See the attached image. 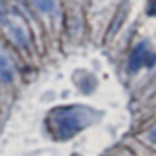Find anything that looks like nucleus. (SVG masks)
<instances>
[{
  "label": "nucleus",
  "mask_w": 156,
  "mask_h": 156,
  "mask_svg": "<svg viewBox=\"0 0 156 156\" xmlns=\"http://www.w3.org/2000/svg\"><path fill=\"white\" fill-rule=\"evenodd\" d=\"M34 5L46 14H52L57 9V0H32Z\"/></svg>",
  "instance_id": "39448f33"
},
{
  "label": "nucleus",
  "mask_w": 156,
  "mask_h": 156,
  "mask_svg": "<svg viewBox=\"0 0 156 156\" xmlns=\"http://www.w3.org/2000/svg\"><path fill=\"white\" fill-rule=\"evenodd\" d=\"M148 58H151V54H150V49L147 48V44H144V43L138 44L130 57V69L136 70L138 67L144 66L148 61Z\"/></svg>",
  "instance_id": "7ed1b4c3"
},
{
  "label": "nucleus",
  "mask_w": 156,
  "mask_h": 156,
  "mask_svg": "<svg viewBox=\"0 0 156 156\" xmlns=\"http://www.w3.org/2000/svg\"><path fill=\"white\" fill-rule=\"evenodd\" d=\"M8 25H9V32L12 34L14 40L19 41L20 44H26L29 38V32L26 29L25 20L19 16H11L8 19Z\"/></svg>",
  "instance_id": "f03ea898"
},
{
  "label": "nucleus",
  "mask_w": 156,
  "mask_h": 156,
  "mask_svg": "<svg viewBox=\"0 0 156 156\" xmlns=\"http://www.w3.org/2000/svg\"><path fill=\"white\" fill-rule=\"evenodd\" d=\"M97 119V113L83 106H64L49 115V129L57 139H67Z\"/></svg>",
  "instance_id": "f257e3e1"
},
{
  "label": "nucleus",
  "mask_w": 156,
  "mask_h": 156,
  "mask_svg": "<svg viewBox=\"0 0 156 156\" xmlns=\"http://www.w3.org/2000/svg\"><path fill=\"white\" fill-rule=\"evenodd\" d=\"M148 138H150V141L153 142V144H156V126L150 130V133H148Z\"/></svg>",
  "instance_id": "423d86ee"
},
{
  "label": "nucleus",
  "mask_w": 156,
  "mask_h": 156,
  "mask_svg": "<svg viewBox=\"0 0 156 156\" xmlns=\"http://www.w3.org/2000/svg\"><path fill=\"white\" fill-rule=\"evenodd\" d=\"M151 9L156 12V0H153V3H151Z\"/></svg>",
  "instance_id": "0eeeda50"
},
{
  "label": "nucleus",
  "mask_w": 156,
  "mask_h": 156,
  "mask_svg": "<svg viewBox=\"0 0 156 156\" xmlns=\"http://www.w3.org/2000/svg\"><path fill=\"white\" fill-rule=\"evenodd\" d=\"M5 16V12H3V8H2V5H0V19H2Z\"/></svg>",
  "instance_id": "6e6552de"
},
{
  "label": "nucleus",
  "mask_w": 156,
  "mask_h": 156,
  "mask_svg": "<svg viewBox=\"0 0 156 156\" xmlns=\"http://www.w3.org/2000/svg\"><path fill=\"white\" fill-rule=\"evenodd\" d=\"M0 75H2L5 80H9L12 76V66L11 61L8 60V57L0 51Z\"/></svg>",
  "instance_id": "20e7f679"
}]
</instances>
